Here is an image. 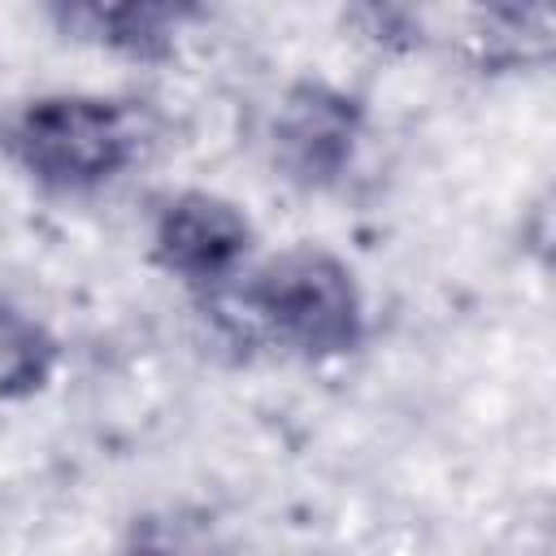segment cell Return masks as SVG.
<instances>
[{"instance_id":"1","label":"cell","mask_w":556,"mask_h":556,"mask_svg":"<svg viewBox=\"0 0 556 556\" xmlns=\"http://www.w3.org/2000/svg\"><path fill=\"white\" fill-rule=\"evenodd\" d=\"M217 326L300 361H339L365 343V295L352 265L321 243H291L248 261L226 287L200 295Z\"/></svg>"},{"instance_id":"2","label":"cell","mask_w":556,"mask_h":556,"mask_svg":"<svg viewBox=\"0 0 556 556\" xmlns=\"http://www.w3.org/2000/svg\"><path fill=\"white\" fill-rule=\"evenodd\" d=\"M143 100L100 91H43L0 113V156L48 195H91L152 148Z\"/></svg>"},{"instance_id":"3","label":"cell","mask_w":556,"mask_h":556,"mask_svg":"<svg viewBox=\"0 0 556 556\" xmlns=\"http://www.w3.org/2000/svg\"><path fill=\"white\" fill-rule=\"evenodd\" d=\"M361 139L365 104L321 78L291 83L269 117V161L300 191H330L352 169Z\"/></svg>"},{"instance_id":"4","label":"cell","mask_w":556,"mask_h":556,"mask_svg":"<svg viewBox=\"0 0 556 556\" xmlns=\"http://www.w3.org/2000/svg\"><path fill=\"white\" fill-rule=\"evenodd\" d=\"M252 248H256L252 217L235 200L204 187L174 191L156 208L152 235H148L152 265L178 278L182 287H191L195 295H208L226 287L235 274H243V265L252 261Z\"/></svg>"},{"instance_id":"5","label":"cell","mask_w":556,"mask_h":556,"mask_svg":"<svg viewBox=\"0 0 556 556\" xmlns=\"http://www.w3.org/2000/svg\"><path fill=\"white\" fill-rule=\"evenodd\" d=\"M200 9L191 4H56L48 17L83 43L109 48L130 61H169L182 26Z\"/></svg>"},{"instance_id":"6","label":"cell","mask_w":556,"mask_h":556,"mask_svg":"<svg viewBox=\"0 0 556 556\" xmlns=\"http://www.w3.org/2000/svg\"><path fill=\"white\" fill-rule=\"evenodd\" d=\"M56 365H61L56 334L39 317L0 304V404H17L48 391Z\"/></svg>"}]
</instances>
